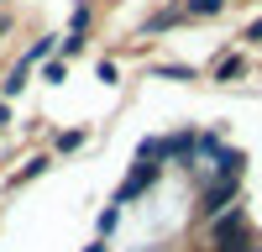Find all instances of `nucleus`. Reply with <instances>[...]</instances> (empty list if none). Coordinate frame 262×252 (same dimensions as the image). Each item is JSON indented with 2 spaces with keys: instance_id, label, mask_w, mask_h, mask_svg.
Returning a JSON list of instances; mask_svg holds the SVG:
<instances>
[{
  "instance_id": "f3484780",
  "label": "nucleus",
  "mask_w": 262,
  "mask_h": 252,
  "mask_svg": "<svg viewBox=\"0 0 262 252\" xmlns=\"http://www.w3.org/2000/svg\"><path fill=\"white\" fill-rule=\"evenodd\" d=\"M0 37H6V21H0Z\"/></svg>"
},
{
  "instance_id": "39448f33",
  "label": "nucleus",
  "mask_w": 262,
  "mask_h": 252,
  "mask_svg": "<svg viewBox=\"0 0 262 252\" xmlns=\"http://www.w3.org/2000/svg\"><path fill=\"white\" fill-rule=\"evenodd\" d=\"M221 11H226V0H184V16H194V21L221 16Z\"/></svg>"
},
{
  "instance_id": "ddd939ff",
  "label": "nucleus",
  "mask_w": 262,
  "mask_h": 252,
  "mask_svg": "<svg viewBox=\"0 0 262 252\" xmlns=\"http://www.w3.org/2000/svg\"><path fill=\"white\" fill-rule=\"evenodd\" d=\"M242 42H247V48H252V42H262V16H257V21H252V27L242 32Z\"/></svg>"
},
{
  "instance_id": "4468645a",
  "label": "nucleus",
  "mask_w": 262,
  "mask_h": 252,
  "mask_svg": "<svg viewBox=\"0 0 262 252\" xmlns=\"http://www.w3.org/2000/svg\"><path fill=\"white\" fill-rule=\"evenodd\" d=\"M79 252H111V242H105V237H95L90 247H79Z\"/></svg>"
},
{
  "instance_id": "f03ea898",
  "label": "nucleus",
  "mask_w": 262,
  "mask_h": 252,
  "mask_svg": "<svg viewBox=\"0 0 262 252\" xmlns=\"http://www.w3.org/2000/svg\"><path fill=\"white\" fill-rule=\"evenodd\" d=\"M158 174H163V163H142V158H137V168L121 179V189H116V200H111V205H121V210H126V205H137L147 189L158 184Z\"/></svg>"
},
{
  "instance_id": "f8f14e48",
  "label": "nucleus",
  "mask_w": 262,
  "mask_h": 252,
  "mask_svg": "<svg viewBox=\"0 0 262 252\" xmlns=\"http://www.w3.org/2000/svg\"><path fill=\"white\" fill-rule=\"evenodd\" d=\"M84 27H90V6L79 0V6H74V27H69V32H79V37H84Z\"/></svg>"
},
{
  "instance_id": "6e6552de",
  "label": "nucleus",
  "mask_w": 262,
  "mask_h": 252,
  "mask_svg": "<svg viewBox=\"0 0 262 252\" xmlns=\"http://www.w3.org/2000/svg\"><path fill=\"white\" fill-rule=\"evenodd\" d=\"M116 226H121V205H105V210H100V221H95V231L111 242V231H116Z\"/></svg>"
},
{
  "instance_id": "423d86ee",
  "label": "nucleus",
  "mask_w": 262,
  "mask_h": 252,
  "mask_svg": "<svg viewBox=\"0 0 262 252\" xmlns=\"http://www.w3.org/2000/svg\"><path fill=\"white\" fill-rule=\"evenodd\" d=\"M242 69H247V58L242 53H226L221 63H215V79H242Z\"/></svg>"
},
{
  "instance_id": "f257e3e1",
  "label": "nucleus",
  "mask_w": 262,
  "mask_h": 252,
  "mask_svg": "<svg viewBox=\"0 0 262 252\" xmlns=\"http://www.w3.org/2000/svg\"><path fill=\"white\" fill-rule=\"evenodd\" d=\"M242 179H247V174H215V179L200 189V216L210 221V216H221V210L242 205Z\"/></svg>"
},
{
  "instance_id": "7ed1b4c3",
  "label": "nucleus",
  "mask_w": 262,
  "mask_h": 252,
  "mask_svg": "<svg viewBox=\"0 0 262 252\" xmlns=\"http://www.w3.org/2000/svg\"><path fill=\"white\" fill-rule=\"evenodd\" d=\"M48 163H53L48 153H32V158H27V163H21L16 174H11V189H21V184H32L37 174H48Z\"/></svg>"
},
{
  "instance_id": "6ab92c4d",
  "label": "nucleus",
  "mask_w": 262,
  "mask_h": 252,
  "mask_svg": "<svg viewBox=\"0 0 262 252\" xmlns=\"http://www.w3.org/2000/svg\"><path fill=\"white\" fill-rule=\"evenodd\" d=\"M0 6H6V0H0Z\"/></svg>"
},
{
  "instance_id": "a211bd4d",
  "label": "nucleus",
  "mask_w": 262,
  "mask_h": 252,
  "mask_svg": "<svg viewBox=\"0 0 262 252\" xmlns=\"http://www.w3.org/2000/svg\"><path fill=\"white\" fill-rule=\"evenodd\" d=\"M0 137H6V126H0Z\"/></svg>"
},
{
  "instance_id": "1a4fd4ad",
  "label": "nucleus",
  "mask_w": 262,
  "mask_h": 252,
  "mask_svg": "<svg viewBox=\"0 0 262 252\" xmlns=\"http://www.w3.org/2000/svg\"><path fill=\"white\" fill-rule=\"evenodd\" d=\"M42 79H48V84H63V79H69V58H48V63H42Z\"/></svg>"
},
{
  "instance_id": "20e7f679",
  "label": "nucleus",
  "mask_w": 262,
  "mask_h": 252,
  "mask_svg": "<svg viewBox=\"0 0 262 252\" xmlns=\"http://www.w3.org/2000/svg\"><path fill=\"white\" fill-rule=\"evenodd\" d=\"M53 53H58V37H37V42H32V48H27V53H21V69H32V63H48Z\"/></svg>"
},
{
  "instance_id": "dca6fc26",
  "label": "nucleus",
  "mask_w": 262,
  "mask_h": 252,
  "mask_svg": "<svg viewBox=\"0 0 262 252\" xmlns=\"http://www.w3.org/2000/svg\"><path fill=\"white\" fill-rule=\"evenodd\" d=\"M247 252H262V242H252V247H247Z\"/></svg>"
},
{
  "instance_id": "0eeeda50",
  "label": "nucleus",
  "mask_w": 262,
  "mask_h": 252,
  "mask_svg": "<svg viewBox=\"0 0 262 252\" xmlns=\"http://www.w3.org/2000/svg\"><path fill=\"white\" fill-rule=\"evenodd\" d=\"M84 137H90L84 126H74V132H58V137H53V153H74V147H84Z\"/></svg>"
},
{
  "instance_id": "2eb2a0df",
  "label": "nucleus",
  "mask_w": 262,
  "mask_h": 252,
  "mask_svg": "<svg viewBox=\"0 0 262 252\" xmlns=\"http://www.w3.org/2000/svg\"><path fill=\"white\" fill-rule=\"evenodd\" d=\"M6 121H11V105H6V100H0V126H6Z\"/></svg>"
},
{
  "instance_id": "9b49d317",
  "label": "nucleus",
  "mask_w": 262,
  "mask_h": 252,
  "mask_svg": "<svg viewBox=\"0 0 262 252\" xmlns=\"http://www.w3.org/2000/svg\"><path fill=\"white\" fill-rule=\"evenodd\" d=\"M158 74H163V79H194V69H189V63H163Z\"/></svg>"
},
{
  "instance_id": "9d476101",
  "label": "nucleus",
  "mask_w": 262,
  "mask_h": 252,
  "mask_svg": "<svg viewBox=\"0 0 262 252\" xmlns=\"http://www.w3.org/2000/svg\"><path fill=\"white\" fill-rule=\"evenodd\" d=\"M21 84H27V69H21V63H16V69L6 74V100H11V95H21Z\"/></svg>"
}]
</instances>
